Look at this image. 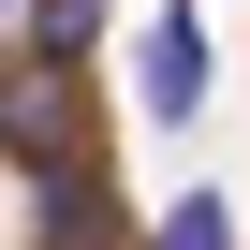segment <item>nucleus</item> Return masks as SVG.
Instances as JSON below:
<instances>
[{
	"label": "nucleus",
	"instance_id": "nucleus-2",
	"mask_svg": "<svg viewBox=\"0 0 250 250\" xmlns=\"http://www.w3.org/2000/svg\"><path fill=\"white\" fill-rule=\"evenodd\" d=\"M162 250H235V206H221V191H177V206H162Z\"/></svg>",
	"mask_w": 250,
	"mask_h": 250
},
{
	"label": "nucleus",
	"instance_id": "nucleus-1",
	"mask_svg": "<svg viewBox=\"0 0 250 250\" xmlns=\"http://www.w3.org/2000/svg\"><path fill=\"white\" fill-rule=\"evenodd\" d=\"M133 103H147V133H191V118H206V0H147Z\"/></svg>",
	"mask_w": 250,
	"mask_h": 250
}]
</instances>
